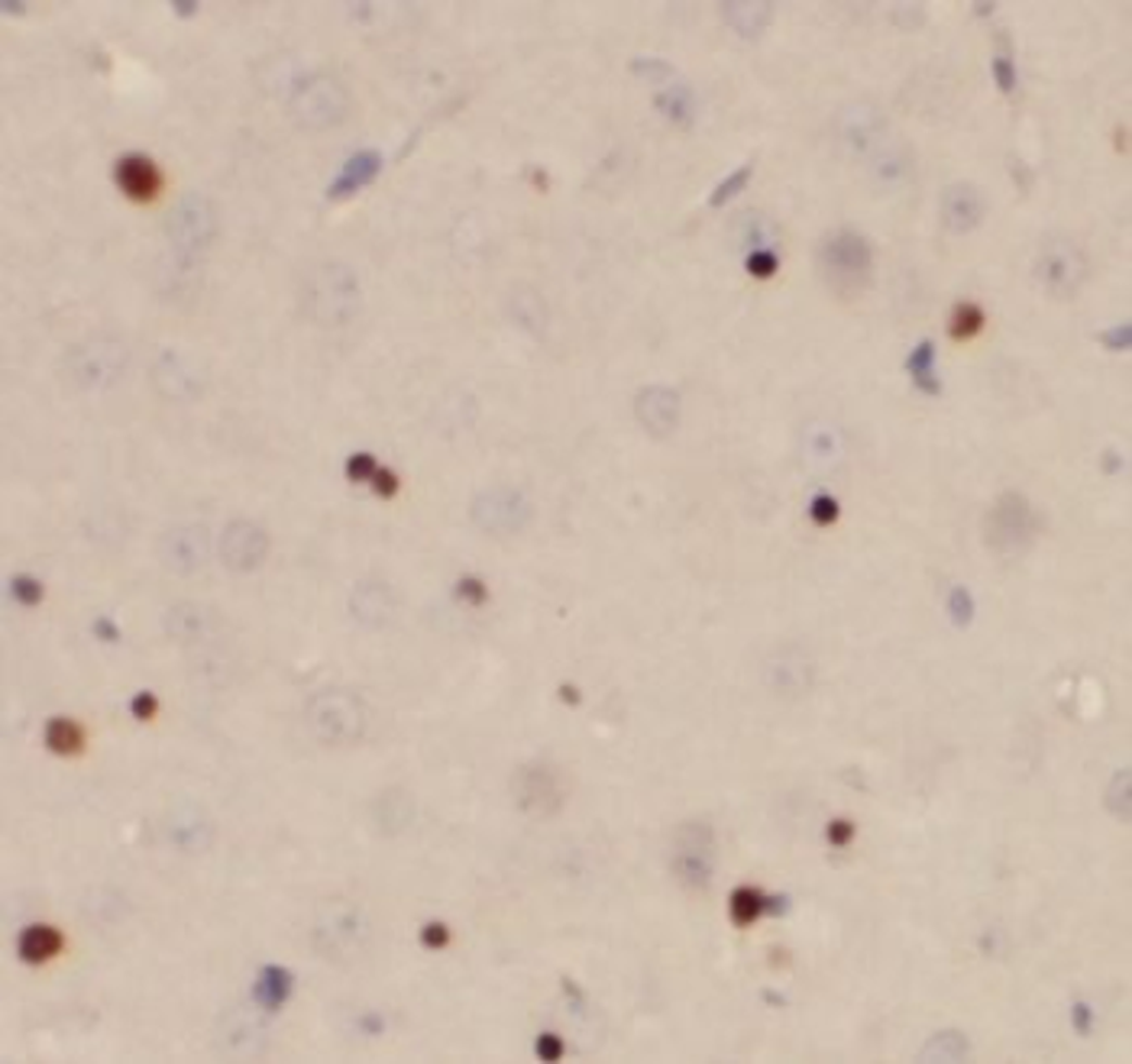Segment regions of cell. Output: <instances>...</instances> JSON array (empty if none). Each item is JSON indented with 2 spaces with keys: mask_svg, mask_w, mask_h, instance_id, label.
I'll return each instance as SVG.
<instances>
[{
  "mask_svg": "<svg viewBox=\"0 0 1132 1064\" xmlns=\"http://www.w3.org/2000/svg\"><path fill=\"white\" fill-rule=\"evenodd\" d=\"M822 282L828 286V292L835 299H857L867 286H870V273H874V243L851 227H841L835 233H828L818 243L815 253Z\"/></svg>",
  "mask_w": 1132,
  "mask_h": 1064,
  "instance_id": "obj_1",
  "label": "cell"
},
{
  "mask_svg": "<svg viewBox=\"0 0 1132 1064\" xmlns=\"http://www.w3.org/2000/svg\"><path fill=\"white\" fill-rule=\"evenodd\" d=\"M980 534H983V547L993 557H1000V560L1022 557L1035 544V534H1039V521H1035L1032 502L1022 492H1016V489L1000 492L990 502V508L983 511Z\"/></svg>",
  "mask_w": 1132,
  "mask_h": 1064,
  "instance_id": "obj_2",
  "label": "cell"
},
{
  "mask_svg": "<svg viewBox=\"0 0 1132 1064\" xmlns=\"http://www.w3.org/2000/svg\"><path fill=\"white\" fill-rule=\"evenodd\" d=\"M305 314L321 327H343L359 314V279L343 263H321L305 276Z\"/></svg>",
  "mask_w": 1132,
  "mask_h": 1064,
  "instance_id": "obj_3",
  "label": "cell"
},
{
  "mask_svg": "<svg viewBox=\"0 0 1132 1064\" xmlns=\"http://www.w3.org/2000/svg\"><path fill=\"white\" fill-rule=\"evenodd\" d=\"M130 366V350L114 337H91L72 346L62 359V372L75 389L104 392L120 382Z\"/></svg>",
  "mask_w": 1132,
  "mask_h": 1064,
  "instance_id": "obj_4",
  "label": "cell"
},
{
  "mask_svg": "<svg viewBox=\"0 0 1132 1064\" xmlns=\"http://www.w3.org/2000/svg\"><path fill=\"white\" fill-rule=\"evenodd\" d=\"M670 871L689 894H705L715 874V828L702 819L679 822L670 838Z\"/></svg>",
  "mask_w": 1132,
  "mask_h": 1064,
  "instance_id": "obj_5",
  "label": "cell"
},
{
  "mask_svg": "<svg viewBox=\"0 0 1132 1064\" xmlns=\"http://www.w3.org/2000/svg\"><path fill=\"white\" fill-rule=\"evenodd\" d=\"M165 233H168V246H171L178 266L181 269L198 266L201 256L207 253V246L214 243V233H217L214 204L204 194H194V191L178 198V204L168 211Z\"/></svg>",
  "mask_w": 1132,
  "mask_h": 1064,
  "instance_id": "obj_6",
  "label": "cell"
},
{
  "mask_svg": "<svg viewBox=\"0 0 1132 1064\" xmlns=\"http://www.w3.org/2000/svg\"><path fill=\"white\" fill-rule=\"evenodd\" d=\"M308 729L323 745H356L366 735V702L349 689H321L305 706Z\"/></svg>",
  "mask_w": 1132,
  "mask_h": 1064,
  "instance_id": "obj_7",
  "label": "cell"
},
{
  "mask_svg": "<svg viewBox=\"0 0 1132 1064\" xmlns=\"http://www.w3.org/2000/svg\"><path fill=\"white\" fill-rule=\"evenodd\" d=\"M1032 279L1035 286L1058 302H1068L1078 295V289L1088 279V253L1081 243H1074L1071 237H1045L1035 263H1032Z\"/></svg>",
  "mask_w": 1132,
  "mask_h": 1064,
  "instance_id": "obj_8",
  "label": "cell"
},
{
  "mask_svg": "<svg viewBox=\"0 0 1132 1064\" xmlns=\"http://www.w3.org/2000/svg\"><path fill=\"white\" fill-rule=\"evenodd\" d=\"M289 114L305 130H330L343 124V117L349 114V94L340 78L318 72L292 91Z\"/></svg>",
  "mask_w": 1132,
  "mask_h": 1064,
  "instance_id": "obj_9",
  "label": "cell"
},
{
  "mask_svg": "<svg viewBox=\"0 0 1132 1064\" xmlns=\"http://www.w3.org/2000/svg\"><path fill=\"white\" fill-rule=\"evenodd\" d=\"M311 941L323 958L349 961L369 945V922L353 903H343V900L327 903L311 925Z\"/></svg>",
  "mask_w": 1132,
  "mask_h": 1064,
  "instance_id": "obj_10",
  "label": "cell"
},
{
  "mask_svg": "<svg viewBox=\"0 0 1132 1064\" xmlns=\"http://www.w3.org/2000/svg\"><path fill=\"white\" fill-rule=\"evenodd\" d=\"M514 806L531 819H554L567 806V783L560 770L547 760L521 763L511 776Z\"/></svg>",
  "mask_w": 1132,
  "mask_h": 1064,
  "instance_id": "obj_11",
  "label": "cell"
},
{
  "mask_svg": "<svg viewBox=\"0 0 1132 1064\" xmlns=\"http://www.w3.org/2000/svg\"><path fill=\"white\" fill-rule=\"evenodd\" d=\"M470 518L473 524L492 534V537H511V534H521L531 518H534V508L527 502V495L521 489H511V485H492L480 492L470 505Z\"/></svg>",
  "mask_w": 1132,
  "mask_h": 1064,
  "instance_id": "obj_12",
  "label": "cell"
},
{
  "mask_svg": "<svg viewBox=\"0 0 1132 1064\" xmlns=\"http://www.w3.org/2000/svg\"><path fill=\"white\" fill-rule=\"evenodd\" d=\"M156 557H160L162 570L171 577H194L207 557H211V531L207 524H171L162 531L156 541Z\"/></svg>",
  "mask_w": 1132,
  "mask_h": 1064,
  "instance_id": "obj_13",
  "label": "cell"
},
{
  "mask_svg": "<svg viewBox=\"0 0 1132 1064\" xmlns=\"http://www.w3.org/2000/svg\"><path fill=\"white\" fill-rule=\"evenodd\" d=\"M764 686L780 699H803L815 686V660L803 644H780L764 660Z\"/></svg>",
  "mask_w": 1132,
  "mask_h": 1064,
  "instance_id": "obj_14",
  "label": "cell"
},
{
  "mask_svg": "<svg viewBox=\"0 0 1132 1064\" xmlns=\"http://www.w3.org/2000/svg\"><path fill=\"white\" fill-rule=\"evenodd\" d=\"M269 547H272V541H269L263 524H256L250 518H237V521H230L224 528L217 554H220V560H224V567L230 573H243L246 577V573H256L266 563Z\"/></svg>",
  "mask_w": 1132,
  "mask_h": 1064,
  "instance_id": "obj_15",
  "label": "cell"
},
{
  "mask_svg": "<svg viewBox=\"0 0 1132 1064\" xmlns=\"http://www.w3.org/2000/svg\"><path fill=\"white\" fill-rule=\"evenodd\" d=\"M153 385L165 402H194L207 389V376L198 359L178 350H165L153 363Z\"/></svg>",
  "mask_w": 1132,
  "mask_h": 1064,
  "instance_id": "obj_16",
  "label": "cell"
},
{
  "mask_svg": "<svg viewBox=\"0 0 1132 1064\" xmlns=\"http://www.w3.org/2000/svg\"><path fill=\"white\" fill-rule=\"evenodd\" d=\"M165 838L181 854H204L214 841V822L198 802H178L165 812Z\"/></svg>",
  "mask_w": 1132,
  "mask_h": 1064,
  "instance_id": "obj_17",
  "label": "cell"
},
{
  "mask_svg": "<svg viewBox=\"0 0 1132 1064\" xmlns=\"http://www.w3.org/2000/svg\"><path fill=\"white\" fill-rule=\"evenodd\" d=\"M983 214H987V198L977 185L970 181H955L942 191V201H939V217L945 224L949 233H970L983 224Z\"/></svg>",
  "mask_w": 1132,
  "mask_h": 1064,
  "instance_id": "obj_18",
  "label": "cell"
},
{
  "mask_svg": "<svg viewBox=\"0 0 1132 1064\" xmlns=\"http://www.w3.org/2000/svg\"><path fill=\"white\" fill-rule=\"evenodd\" d=\"M679 395L670 385H647L635 398V418L650 438H670L679 428Z\"/></svg>",
  "mask_w": 1132,
  "mask_h": 1064,
  "instance_id": "obj_19",
  "label": "cell"
},
{
  "mask_svg": "<svg viewBox=\"0 0 1132 1064\" xmlns=\"http://www.w3.org/2000/svg\"><path fill=\"white\" fill-rule=\"evenodd\" d=\"M114 181L130 201H153L162 191L160 165L143 152H127L114 162Z\"/></svg>",
  "mask_w": 1132,
  "mask_h": 1064,
  "instance_id": "obj_20",
  "label": "cell"
},
{
  "mask_svg": "<svg viewBox=\"0 0 1132 1064\" xmlns=\"http://www.w3.org/2000/svg\"><path fill=\"white\" fill-rule=\"evenodd\" d=\"M883 114L874 107V104H851L841 121H838V134H841V143L848 150H854L857 155H867V152L880 150V140H883Z\"/></svg>",
  "mask_w": 1132,
  "mask_h": 1064,
  "instance_id": "obj_21",
  "label": "cell"
},
{
  "mask_svg": "<svg viewBox=\"0 0 1132 1064\" xmlns=\"http://www.w3.org/2000/svg\"><path fill=\"white\" fill-rule=\"evenodd\" d=\"M349 615H353L356 624H363L369 631L389 624L392 615H395V593H392V586L382 583V580L356 583V590L349 593Z\"/></svg>",
  "mask_w": 1132,
  "mask_h": 1064,
  "instance_id": "obj_22",
  "label": "cell"
},
{
  "mask_svg": "<svg viewBox=\"0 0 1132 1064\" xmlns=\"http://www.w3.org/2000/svg\"><path fill=\"white\" fill-rule=\"evenodd\" d=\"M379 172H382V155H379V152L376 150L353 152V155H349V159L340 165L336 178L330 181L327 198H330V201H346V198L359 194L363 188H369V185L379 178Z\"/></svg>",
  "mask_w": 1132,
  "mask_h": 1064,
  "instance_id": "obj_23",
  "label": "cell"
},
{
  "mask_svg": "<svg viewBox=\"0 0 1132 1064\" xmlns=\"http://www.w3.org/2000/svg\"><path fill=\"white\" fill-rule=\"evenodd\" d=\"M718 13L735 29V36L748 42H758L774 23V3H764V0H725Z\"/></svg>",
  "mask_w": 1132,
  "mask_h": 1064,
  "instance_id": "obj_24",
  "label": "cell"
},
{
  "mask_svg": "<svg viewBox=\"0 0 1132 1064\" xmlns=\"http://www.w3.org/2000/svg\"><path fill=\"white\" fill-rule=\"evenodd\" d=\"M369 815H372V822H376V828L382 835L395 838V835H402L415 822V799L405 789H382L372 799Z\"/></svg>",
  "mask_w": 1132,
  "mask_h": 1064,
  "instance_id": "obj_25",
  "label": "cell"
},
{
  "mask_svg": "<svg viewBox=\"0 0 1132 1064\" xmlns=\"http://www.w3.org/2000/svg\"><path fill=\"white\" fill-rule=\"evenodd\" d=\"M292 990H295V977H292V971L282 967V964H266V967L256 974V980H253V1000H256V1006L266 1010V1013L282 1010V1006L289 1003Z\"/></svg>",
  "mask_w": 1132,
  "mask_h": 1064,
  "instance_id": "obj_26",
  "label": "cell"
},
{
  "mask_svg": "<svg viewBox=\"0 0 1132 1064\" xmlns=\"http://www.w3.org/2000/svg\"><path fill=\"white\" fill-rule=\"evenodd\" d=\"M162 628L171 641H201L211 628V608L198 606V603H178L165 611Z\"/></svg>",
  "mask_w": 1132,
  "mask_h": 1064,
  "instance_id": "obj_27",
  "label": "cell"
},
{
  "mask_svg": "<svg viewBox=\"0 0 1132 1064\" xmlns=\"http://www.w3.org/2000/svg\"><path fill=\"white\" fill-rule=\"evenodd\" d=\"M62 948H65V938H62V932L52 928V925H29V928H23L20 938H16V954H20V961H26V964H46V961H52Z\"/></svg>",
  "mask_w": 1132,
  "mask_h": 1064,
  "instance_id": "obj_28",
  "label": "cell"
},
{
  "mask_svg": "<svg viewBox=\"0 0 1132 1064\" xmlns=\"http://www.w3.org/2000/svg\"><path fill=\"white\" fill-rule=\"evenodd\" d=\"M508 314H511V320H514L524 333H531V337H540V333L547 330V320H550L544 295L534 292V289H527V286H521V289L511 292V299H508Z\"/></svg>",
  "mask_w": 1132,
  "mask_h": 1064,
  "instance_id": "obj_29",
  "label": "cell"
},
{
  "mask_svg": "<svg viewBox=\"0 0 1132 1064\" xmlns=\"http://www.w3.org/2000/svg\"><path fill=\"white\" fill-rule=\"evenodd\" d=\"M906 372L913 376V385L923 395H942V379H939V356H936V343L926 337L919 340L910 356H906Z\"/></svg>",
  "mask_w": 1132,
  "mask_h": 1064,
  "instance_id": "obj_30",
  "label": "cell"
},
{
  "mask_svg": "<svg viewBox=\"0 0 1132 1064\" xmlns=\"http://www.w3.org/2000/svg\"><path fill=\"white\" fill-rule=\"evenodd\" d=\"M653 111L676 124V127H689L692 117H696V94L689 85H670V88H660L653 94Z\"/></svg>",
  "mask_w": 1132,
  "mask_h": 1064,
  "instance_id": "obj_31",
  "label": "cell"
},
{
  "mask_svg": "<svg viewBox=\"0 0 1132 1064\" xmlns=\"http://www.w3.org/2000/svg\"><path fill=\"white\" fill-rule=\"evenodd\" d=\"M970 1055V1042L968 1036L962 1029H942L936 1033L923 1052H919V1062H936V1064H952V1062H965Z\"/></svg>",
  "mask_w": 1132,
  "mask_h": 1064,
  "instance_id": "obj_32",
  "label": "cell"
},
{
  "mask_svg": "<svg viewBox=\"0 0 1132 1064\" xmlns=\"http://www.w3.org/2000/svg\"><path fill=\"white\" fill-rule=\"evenodd\" d=\"M46 748L59 758H78L85 751V732L72 719H52L46 725Z\"/></svg>",
  "mask_w": 1132,
  "mask_h": 1064,
  "instance_id": "obj_33",
  "label": "cell"
},
{
  "mask_svg": "<svg viewBox=\"0 0 1132 1064\" xmlns=\"http://www.w3.org/2000/svg\"><path fill=\"white\" fill-rule=\"evenodd\" d=\"M735 227H738L741 246L748 253H754V250H777V227H774V220H767L761 214H745V217L735 220Z\"/></svg>",
  "mask_w": 1132,
  "mask_h": 1064,
  "instance_id": "obj_34",
  "label": "cell"
},
{
  "mask_svg": "<svg viewBox=\"0 0 1132 1064\" xmlns=\"http://www.w3.org/2000/svg\"><path fill=\"white\" fill-rule=\"evenodd\" d=\"M764 912H771V897L754 887H738L732 894V922L735 925H754Z\"/></svg>",
  "mask_w": 1132,
  "mask_h": 1064,
  "instance_id": "obj_35",
  "label": "cell"
},
{
  "mask_svg": "<svg viewBox=\"0 0 1132 1064\" xmlns=\"http://www.w3.org/2000/svg\"><path fill=\"white\" fill-rule=\"evenodd\" d=\"M980 330H983V311H980V304H955V311H952V317H949V333H952V340L968 343Z\"/></svg>",
  "mask_w": 1132,
  "mask_h": 1064,
  "instance_id": "obj_36",
  "label": "cell"
},
{
  "mask_svg": "<svg viewBox=\"0 0 1132 1064\" xmlns=\"http://www.w3.org/2000/svg\"><path fill=\"white\" fill-rule=\"evenodd\" d=\"M806 454L809 463L815 466H828V463H838L841 456V441L831 428H812L806 434Z\"/></svg>",
  "mask_w": 1132,
  "mask_h": 1064,
  "instance_id": "obj_37",
  "label": "cell"
},
{
  "mask_svg": "<svg viewBox=\"0 0 1132 1064\" xmlns=\"http://www.w3.org/2000/svg\"><path fill=\"white\" fill-rule=\"evenodd\" d=\"M751 175H754V162H748V165H738L732 175H725L715 188H712V194H709V207H722V204H728V201H735L745 188H748V181H751Z\"/></svg>",
  "mask_w": 1132,
  "mask_h": 1064,
  "instance_id": "obj_38",
  "label": "cell"
},
{
  "mask_svg": "<svg viewBox=\"0 0 1132 1064\" xmlns=\"http://www.w3.org/2000/svg\"><path fill=\"white\" fill-rule=\"evenodd\" d=\"M1107 809L1120 819V822H1130L1132 815V776L1130 770H1120L1110 786H1107Z\"/></svg>",
  "mask_w": 1132,
  "mask_h": 1064,
  "instance_id": "obj_39",
  "label": "cell"
},
{
  "mask_svg": "<svg viewBox=\"0 0 1132 1064\" xmlns=\"http://www.w3.org/2000/svg\"><path fill=\"white\" fill-rule=\"evenodd\" d=\"M990 68H993V85H996V91H1000V94H1016V88H1019V72H1016L1013 55L1000 49V52L993 55Z\"/></svg>",
  "mask_w": 1132,
  "mask_h": 1064,
  "instance_id": "obj_40",
  "label": "cell"
},
{
  "mask_svg": "<svg viewBox=\"0 0 1132 1064\" xmlns=\"http://www.w3.org/2000/svg\"><path fill=\"white\" fill-rule=\"evenodd\" d=\"M945 608H949V618H952L955 628H970V621L977 615V606H974V596L968 593V586H952Z\"/></svg>",
  "mask_w": 1132,
  "mask_h": 1064,
  "instance_id": "obj_41",
  "label": "cell"
},
{
  "mask_svg": "<svg viewBox=\"0 0 1132 1064\" xmlns=\"http://www.w3.org/2000/svg\"><path fill=\"white\" fill-rule=\"evenodd\" d=\"M10 596H13V603H16V606L36 608L39 603H42V596H46V586H42L36 577L20 573V577H13V580H10Z\"/></svg>",
  "mask_w": 1132,
  "mask_h": 1064,
  "instance_id": "obj_42",
  "label": "cell"
},
{
  "mask_svg": "<svg viewBox=\"0 0 1132 1064\" xmlns=\"http://www.w3.org/2000/svg\"><path fill=\"white\" fill-rule=\"evenodd\" d=\"M906 172H910V162H906V155L900 150H877V178L880 181H903L906 178Z\"/></svg>",
  "mask_w": 1132,
  "mask_h": 1064,
  "instance_id": "obj_43",
  "label": "cell"
},
{
  "mask_svg": "<svg viewBox=\"0 0 1132 1064\" xmlns=\"http://www.w3.org/2000/svg\"><path fill=\"white\" fill-rule=\"evenodd\" d=\"M745 269L754 276V279H774L777 276V269H780V256H777V250H754V253H748L745 256Z\"/></svg>",
  "mask_w": 1132,
  "mask_h": 1064,
  "instance_id": "obj_44",
  "label": "cell"
},
{
  "mask_svg": "<svg viewBox=\"0 0 1132 1064\" xmlns=\"http://www.w3.org/2000/svg\"><path fill=\"white\" fill-rule=\"evenodd\" d=\"M632 65V72L638 75V78H645V81H673L676 78V68L666 62V59H632L628 62Z\"/></svg>",
  "mask_w": 1132,
  "mask_h": 1064,
  "instance_id": "obj_45",
  "label": "cell"
},
{
  "mask_svg": "<svg viewBox=\"0 0 1132 1064\" xmlns=\"http://www.w3.org/2000/svg\"><path fill=\"white\" fill-rule=\"evenodd\" d=\"M809 515H812V521H815L818 528H828V524H835V521H838L841 505H838V498H835V495L818 492V495L809 502Z\"/></svg>",
  "mask_w": 1132,
  "mask_h": 1064,
  "instance_id": "obj_46",
  "label": "cell"
},
{
  "mask_svg": "<svg viewBox=\"0 0 1132 1064\" xmlns=\"http://www.w3.org/2000/svg\"><path fill=\"white\" fill-rule=\"evenodd\" d=\"M457 599L473 608L485 606V603H488V586H485L480 577H463V580L457 583Z\"/></svg>",
  "mask_w": 1132,
  "mask_h": 1064,
  "instance_id": "obj_47",
  "label": "cell"
},
{
  "mask_svg": "<svg viewBox=\"0 0 1132 1064\" xmlns=\"http://www.w3.org/2000/svg\"><path fill=\"white\" fill-rule=\"evenodd\" d=\"M376 456L372 454H353L349 459H346V479L349 482H372V476H376Z\"/></svg>",
  "mask_w": 1132,
  "mask_h": 1064,
  "instance_id": "obj_48",
  "label": "cell"
},
{
  "mask_svg": "<svg viewBox=\"0 0 1132 1064\" xmlns=\"http://www.w3.org/2000/svg\"><path fill=\"white\" fill-rule=\"evenodd\" d=\"M1097 340H1101V346H1104V350H1110V353H1130L1132 327L1130 324H1117V327L1104 330Z\"/></svg>",
  "mask_w": 1132,
  "mask_h": 1064,
  "instance_id": "obj_49",
  "label": "cell"
},
{
  "mask_svg": "<svg viewBox=\"0 0 1132 1064\" xmlns=\"http://www.w3.org/2000/svg\"><path fill=\"white\" fill-rule=\"evenodd\" d=\"M534 1049H537V1059H540V1062H560L563 1052H567V1046H563V1039H560L557 1033H540L537 1042H534Z\"/></svg>",
  "mask_w": 1132,
  "mask_h": 1064,
  "instance_id": "obj_50",
  "label": "cell"
},
{
  "mask_svg": "<svg viewBox=\"0 0 1132 1064\" xmlns=\"http://www.w3.org/2000/svg\"><path fill=\"white\" fill-rule=\"evenodd\" d=\"M421 945L431 948V951L447 948V945H450V928H447L444 922H428V925L421 928Z\"/></svg>",
  "mask_w": 1132,
  "mask_h": 1064,
  "instance_id": "obj_51",
  "label": "cell"
},
{
  "mask_svg": "<svg viewBox=\"0 0 1132 1064\" xmlns=\"http://www.w3.org/2000/svg\"><path fill=\"white\" fill-rule=\"evenodd\" d=\"M130 712H133L140 722H150V719H156V712H160V699H156L153 693H137V696L130 699Z\"/></svg>",
  "mask_w": 1132,
  "mask_h": 1064,
  "instance_id": "obj_52",
  "label": "cell"
},
{
  "mask_svg": "<svg viewBox=\"0 0 1132 1064\" xmlns=\"http://www.w3.org/2000/svg\"><path fill=\"white\" fill-rule=\"evenodd\" d=\"M372 489H376V495L392 498V495L398 492V476H395L392 469H376V476H372Z\"/></svg>",
  "mask_w": 1132,
  "mask_h": 1064,
  "instance_id": "obj_53",
  "label": "cell"
},
{
  "mask_svg": "<svg viewBox=\"0 0 1132 1064\" xmlns=\"http://www.w3.org/2000/svg\"><path fill=\"white\" fill-rule=\"evenodd\" d=\"M828 841L835 845V848H844V845H851V838H854V825L851 822H844V819H838V822H831L828 825Z\"/></svg>",
  "mask_w": 1132,
  "mask_h": 1064,
  "instance_id": "obj_54",
  "label": "cell"
},
{
  "mask_svg": "<svg viewBox=\"0 0 1132 1064\" xmlns=\"http://www.w3.org/2000/svg\"><path fill=\"white\" fill-rule=\"evenodd\" d=\"M1071 1023H1074V1033H1078V1036H1088V1033H1091V1023H1094L1091 1006L1078 1000V1003L1071 1006Z\"/></svg>",
  "mask_w": 1132,
  "mask_h": 1064,
  "instance_id": "obj_55",
  "label": "cell"
},
{
  "mask_svg": "<svg viewBox=\"0 0 1132 1064\" xmlns=\"http://www.w3.org/2000/svg\"><path fill=\"white\" fill-rule=\"evenodd\" d=\"M91 628H94V634H98L101 641H120V628H117V624H114L107 615H104V618H98Z\"/></svg>",
  "mask_w": 1132,
  "mask_h": 1064,
  "instance_id": "obj_56",
  "label": "cell"
},
{
  "mask_svg": "<svg viewBox=\"0 0 1132 1064\" xmlns=\"http://www.w3.org/2000/svg\"><path fill=\"white\" fill-rule=\"evenodd\" d=\"M171 10H175V13H178L181 20H188V16H194V13H198V3H188V0H175V3H171Z\"/></svg>",
  "mask_w": 1132,
  "mask_h": 1064,
  "instance_id": "obj_57",
  "label": "cell"
},
{
  "mask_svg": "<svg viewBox=\"0 0 1132 1064\" xmlns=\"http://www.w3.org/2000/svg\"><path fill=\"white\" fill-rule=\"evenodd\" d=\"M560 699H563V702H570V706H580V693H576V686H573V683H563V686H560Z\"/></svg>",
  "mask_w": 1132,
  "mask_h": 1064,
  "instance_id": "obj_58",
  "label": "cell"
}]
</instances>
